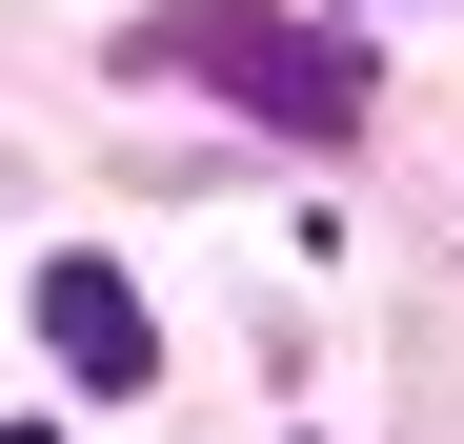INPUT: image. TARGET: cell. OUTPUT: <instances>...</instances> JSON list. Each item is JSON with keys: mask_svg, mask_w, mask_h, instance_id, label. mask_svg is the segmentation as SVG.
Segmentation results:
<instances>
[{"mask_svg": "<svg viewBox=\"0 0 464 444\" xmlns=\"http://www.w3.org/2000/svg\"><path fill=\"white\" fill-rule=\"evenodd\" d=\"M41 343L82 363L102 404H141V384H162V323H141V283H121V263H41Z\"/></svg>", "mask_w": 464, "mask_h": 444, "instance_id": "7a4b0ae2", "label": "cell"}, {"mask_svg": "<svg viewBox=\"0 0 464 444\" xmlns=\"http://www.w3.org/2000/svg\"><path fill=\"white\" fill-rule=\"evenodd\" d=\"M141 61H162V82H222V101L283 121V141H363V41H324V21H263V0H162V21H141Z\"/></svg>", "mask_w": 464, "mask_h": 444, "instance_id": "6da1fadb", "label": "cell"}]
</instances>
